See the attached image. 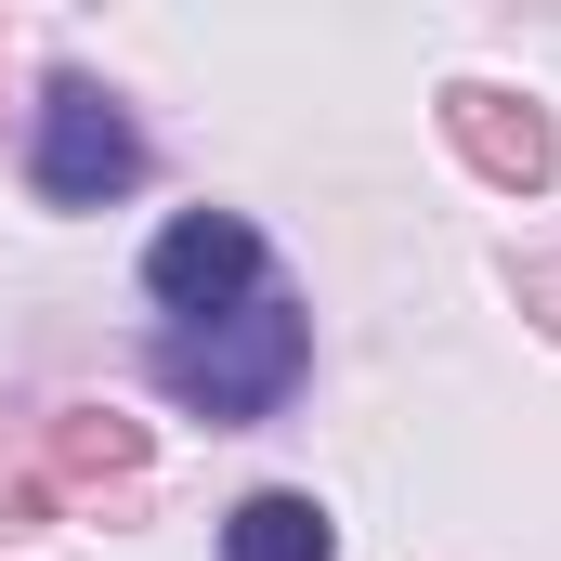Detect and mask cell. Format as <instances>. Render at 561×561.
<instances>
[{
	"label": "cell",
	"instance_id": "1",
	"mask_svg": "<svg viewBox=\"0 0 561 561\" xmlns=\"http://www.w3.org/2000/svg\"><path fill=\"white\" fill-rule=\"evenodd\" d=\"M300 366H313V327H300V300L262 287L249 313H222V327H170L157 340V392L170 405H196L209 431H249L275 419L287 392H300Z\"/></svg>",
	"mask_w": 561,
	"mask_h": 561
},
{
	"label": "cell",
	"instance_id": "2",
	"mask_svg": "<svg viewBox=\"0 0 561 561\" xmlns=\"http://www.w3.org/2000/svg\"><path fill=\"white\" fill-rule=\"evenodd\" d=\"M144 287H157L170 327H222V313H249V300L275 287V249H262V222H236V209H183V222L144 249Z\"/></svg>",
	"mask_w": 561,
	"mask_h": 561
},
{
	"label": "cell",
	"instance_id": "3",
	"mask_svg": "<svg viewBox=\"0 0 561 561\" xmlns=\"http://www.w3.org/2000/svg\"><path fill=\"white\" fill-rule=\"evenodd\" d=\"M26 170H39L53 209H105V196H131V183H144V131L118 118L105 79H53V92H39V144H26Z\"/></svg>",
	"mask_w": 561,
	"mask_h": 561
},
{
	"label": "cell",
	"instance_id": "4",
	"mask_svg": "<svg viewBox=\"0 0 561 561\" xmlns=\"http://www.w3.org/2000/svg\"><path fill=\"white\" fill-rule=\"evenodd\" d=\"M222 561H340V536H327V510H313V496L262 483V496H236V510H222Z\"/></svg>",
	"mask_w": 561,
	"mask_h": 561
}]
</instances>
